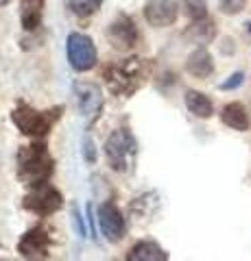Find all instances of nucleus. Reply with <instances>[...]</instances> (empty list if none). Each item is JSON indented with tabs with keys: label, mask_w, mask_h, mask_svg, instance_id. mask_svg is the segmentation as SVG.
<instances>
[{
	"label": "nucleus",
	"mask_w": 251,
	"mask_h": 261,
	"mask_svg": "<svg viewBox=\"0 0 251 261\" xmlns=\"http://www.w3.org/2000/svg\"><path fill=\"white\" fill-rule=\"evenodd\" d=\"M149 61L140 57H127L123 61L107 63L103 68V81L114 96L129 98L144 85L149 76Z\"/></svg>",
	"instance_id": "nucleus-1"
},
{
	"label": "nucleus",
	"mask_w": 251,
	"mask_h": 261,
	"mask_svg": "<svg viewBox=\"0 0 251 261\" xmlns=\"http://www.w3.org/2000/svg\"><path fill=\"white\" fill-rule=\"evenodd\" d=\"M15 170H18L20 183L33 190V187L48 183V178L53 176L55 170V159L48 152L46 144L31 142L27 146H20L18 157H15Z\"/></svg>",
	"instance_id": "nucleus-2"
},
{
	"label": "nucleus",
	"mask_w": 251,
	"mask_h": 261,
	"mask_svg": "<svg viewBox=\"0 0 251 261\" xmlns=\"http://www.w3.org/2000/svg\"><path fill=\"white\" fill-rule=\"evenodd\" d=\"M105 159H107L109 168L118 174H129L135 168L138 161V140L131 133L129 126H118L109 133V137L105 140Z\"/></svg>",
	"instance_id": "nucleus-3"
},
{
	"label": "nucleus",
	"mask_w": 251,
	"mask_h": 261,
	"mask_svg": "<svg viewBox=\"0 0 251 261\" xmlns=\"http://www.w3.org/2000/svg\"><path fill=\"white\" fill-rule=\"evenodd\" d=\"M63 107H53L46 111H39L35 107H31L27 102H18L11 109V122L22 135L33 137V140H42L53 130L55 122L61 118Z\"/></svg>",
	"instance_id": "nucleus-4"
},
{
	"label": "nucleus",
	"mask_w": 251,
	"mask_h": 261,
	"mask_svg": "<svg viewBox=\"0 0 251 261\" xmlns=\"http://www.w3.org/2000/svg\"><path fill=\"white\" fill-rule=\"evenodd\" d=\"M66 57L75 72H90L92 68H96V61H99V53H96L92 37L79 31L70 33L66 39Z\"/></svg>",
	"instance_id": "nucleus-5"
},
{
	"label": "nucleus",
	"mask_w": 251,
	"mask_h": 261,
	"mask_svg": "<svg viewBox=\"0 0 251 261\" xmlns=\"http://www.w3.org/2000/svg\"><path fill=\"white\" fill-rule=\"evenodd\" d=\"M75 98H77V107L83 122L87 126L96 124V120L103 116V92L96 83L90 81H77L75 83Z\"/></svg>",
	"instance_id": "nucleus-6"
},
{
	"label": "nucleus",
	"mask_w": 251,
	"mask_h": 261,
	"mask_svg": "<svg viewBox=\"0 0 251 261\" xmlns=\"http://www.w3.org/2000/svg\"><path fill=\"white\" fill-rule=\"evenodd\" d=\"M53 250V233L46 226H33L20 238L18 252L27 261H46Z\"/></svg>",
	"instance_id": "nucleus-7"
},
{
	"label": "nucleus",
	"mask_w": 251,
	"mask_h": 261,
	"mask_svg": "<svg viewBox=\"0 0 251 261\" xmlns=\"http://www.w3.org/2000/svg\"><path fill=\"white\" fill-rule=\"evenodd\" d=\"M22 207L35 214L39 218H46V216H53L55 211H59L63 207V196L59 190H55L53 185H39L33 187L22 200Z\"/></svg>",
	"instance_id": "nucleus-8"
},
{
	"label": "nucleus",
	"mask_w": 251,
	"mask_h": 261,
	"mask_svg": "<svg viewBox=\"0 0 251 261\" xmlns=\"http://www.w3.org/2000/svg\"><path fill=\"white\" fill-rule=\"evenodd\" d=\"M105 37H107V42L114 50L129 53L138 44V27L127 13H118L116 18L109 22Z\"/></svg>",
	"instance_id": "nucleus-9"
},
{
	"label": "nucleus",
	"mask_w": 251,
	"mask_h": 261,
	"mask_svg": "<svg viewBox=\"0 0 251 261\" xmlns=\"http://www.w3.org/2000/svg\"><path fill=\"white\" fill-rule=\"evenodd\" d=\"M96 222L101 226V233L103 238L116 244L125 238L127 233V224H125V218H123V211H120L111 200H105L96 209Z\"/></svg>",
	"instance_id": "nucleus-10"
},
{
	"label": "nucleus",
	"mask_w": 251,
	"mask_h": 261,
	"mask_svg": "<svg viewBox=\"0 0 251 261\" xmlns=\"http://www.w3.org/2000/svg\"><path fill=\"white\" fill-rule=\"evenodd\" d=\"M142 15L151 27L164 29L177 22L179 5H177V0H147L142 7Z\"/></svg>",
	"instance_id": "nucleus-11"
},
{
	"label": "nucleus",
	"mask_w": 251,
	"mask_h": 261,
	"mask_svg": "<svg viewBox=\"0 0 251 261\" xmlns=\"http://www.w3.org/2000/svg\"><path fill=\"white\" fill-rule=\"evenodd\" d=\"M216 37V24L212 18L199 20V22H190L188 29L184 31V39L190 44H197L199 48H206L212 39Z\"/></svg>",
	"instance_id": "nucleus-12"
},
{
	"label": "nucleus",
	"mask_w": 251,
	"mask_h": 261,
	"mask_svg": "<svg viewBox=\"0 0 251 261\" xmlns=\"http://www.w3.org/2000/svg\"><path fill=\"white\" fill-rule=\"evenodd\" d=\"M186 70H188V74H192L194 79H206L214 72V59L212 55H210L206 48H197V50H192L188 55V59H186Z\"/></svg>",
	"instance_id": "nucleus-13"
},
{
	"label": "nucleus",
	"mask_w": 251,
	"mask_h": 261,
	"mask_svg": "<svg viewBox=\"0 0 251 261\" xmlns=\"http://www.w3.org/2000/svg\"><path fill=\"white\" fill-rule=\"evenodd\" d=\"M127 261H168V255L157 242L142 240L131 246V250H129V255H127Z\"/></svg>",
	"instance_id": "nucleus-14"
},
{
	"label": "nucleus",
	"mask_w": 251,
	"mask_h": 261,
	"mask_svg": "<svg viewBox=\"0 0 251 261\" xmlns=\"http://www.w3.org/2000/svg\"><path fill=\"white\" fill-rule=\"evenodd\" d=\"M44 5H46V0H20V22L24 31L33 33L42 24Z\"/></svg>",
	"instance_id": "nucleus-15"
},
{
	"label": "nucleus",
	"mask_w": 251,
	"mask_h": 261,
	"mask_svg": "<svg viewBox=\"0 0 251 261\" xmlns=\"http://www.w3.org/2000/svg\"><path fill=\"white\" fill-rule=\"evenodd\" d=\"M221 120H223V124H227L234 130H247L249 124H251L245 105H240V102L225 105L223 111H221Z\"/></svg>",
	"instance_id": "nucleus-16"
},
{
	"label": "nucleus",
	"mask_w": 251,
	"mask_h": 261,
	"mask_svg": "<svg viewBox=\"0 0 251 261\" xmlns=\"http://www.w3.org/2000/svg\"><path fill=\"white\" fill-rule=\"evenodd\" d=\"M184 102H186V107H188V111L197 118H210L214 113L212 100H210L203 92H197V89H188V92L184 94Z\"/></svg>",
	"instance_id": "nucleus-17"
},
{
	"label": "nucleus",
	"mask_w": 251,
	"mask_h": 261,
	"mask_svg": "<svg viewBox=\"0 0 251 261\" xmlns=\"http://www.w3.org/2000/svg\"><path fill=\"white\" fill-rule=\"evenodd\" d=\"M103 0H68V9L79 18H90L101 9Z\"/></svg>",
	"instance_id": "nucleus-18"
},
{
	"label": "nucleus",
	"mask_w": 251,
	"mask_h": 261,
	"mask_svg": "<svg viewBox=\"0 0 251 261\" xmlns=\"http://www.w3.org/2000/svg\"><path fill=\"white\" fill-rule=\"evenodd\" d=\"M184 11L192 22L208 18V3L206 0H184Z\"/></svg>",
	"instance_id": "nucleus-19"
},
{
	"label": "nucleus",
	"mask_w": 251,
	"mask_h": 261,
	"mask_svg": "<svg viewBox=\"0 0 251 261\" xmlns=\"http://www.w3.org/2000/svg\"><path fill=\"white\" fill-rule=\"evenodd\" d=\"M247 0H218V9H221L225 15H236L245 9Z\"/></svg>",
	"instance_id": "nucleus-20"
},
{
	"label": "nucleus",
	"mask_w": 251,
	"mask_h": 261,
	"mask_svg": "<svg viewBox=\"0 0 251 261\" xmlns=\"http://www.w3.org/2000/svg\"><path fill=\"white\" fill-rule=\"evenodd\" d=\"M81 146H83V157L87 163H94L96 161V146L92 142V137L90 135H85L83 137V142H81Z\"/></svg>",
	"instance_id": "nucleus-21"
},
{
	"label": "nucleus",
	"mask_w": 251,
	"mask_h": 261,
	"mask_svg": "<svg viewBox=\"0 0 251 261\" xmlns=\"http://www.w3.org/2000/svg\"><path fill=\"white\" fill-rule=\"evenodd\" d=\"M242 81H245V74H242V72H234L227 81H223V83L218 85V89H236L242 85Z\"/></svg>",
	"instance_id": "nucleus-22"
},
{
	"label": "nucleus",
	"mask_w": 251,
	"mask_h": 261,
	"mask_svg": "<svg viewBox=\"0 0 251 261\" xmlns=\"http://www.w3.org/2000/svg\"><path fill=\"white\" fill-rule=\"evenodd\" d=\"M72 222H75L77 233L81 235V238H85V224H83V218H81V211H79L77 205L72 207Z\"/></svg>",
	"instance_id": "nucleus-23"
},
{
	"label": "nucleus",
	"mask_w": 251,
	"mask_h": 261,
	"mask_svg": "<svg viewBox=\"0 0 251 261\" xmlns=\"http://www.w3.org/2000/svg\"><path fill=\"white\" fill-rule=\"evenodd\" d=\"M0 261H9V259H7V255H5V248L3 246H0Z\"/></svg>",
	"instance_id": "nucleus-24"
},
{
	"label": "nucleus",
	"mask_w": 251,
	"mask_h": 261,
	"mask_svg": "<svg viewBox=\"0 0 251 261\" xmlns=\"http://www.w3.org/2000/svg\"><path fill=\"white\" fill-rule=\"evenodd\" d=\"M5 5H9V0H0V7H5Z\"/></svg>",
	"instance_id": "nucleus-25"
}]
</instances>
